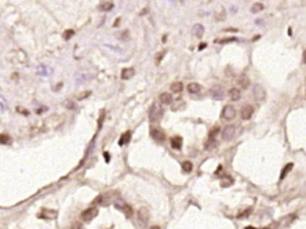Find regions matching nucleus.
<instances>
[{"label": "nucleus", "instance_id": "1", "mask_svg": "<svg viewBox=\"0 0 306 229\" xmlns=\"http://www.w3.org/2000/svg\"><path fill=\"white\" fill-rule=\"evenodd\" d=\"M163 116V106L160 102H155L151 108V112H149V119L152 123H157L159 120Z\"/></svg>", "mask_w": 306, "mask_h": 229}, {"label": "nucleus", "instance_id": "2", "mask_svg": "<svg viewBox=\"0 0 306 229\" xmlns=\"http://www.w3.org/2000/svg\"><path fill=\"white\" fill-rule=\"evenodd\" d=\"M210 95H211L212 100L222 101L225 98V90H224V87H222V86H219V84L214 86V87L210 90Z\"/></svg>", "mask_w": 306, "mask_h": 229}, {"label": "nucleus", "instance_id": "3", "mask_svg": "<svg viewBox=\"0 0 306 229\" xmlns=\"http://www.w3.org/2000/svg\"><path fill=\"white\" fill-rule=\"evenodd\" d=\"M98 208L97 207H88L87 210H84V211L81 213V219L84 222H90V221H92L95 217L98 215Z\"/></svg>", "mask_w": 306, "mask_h": 229}, {"label": "nucleus", "instance_id": "4", "mask_svg": "<svg viewBox=\"0 0 306 229\" xmlns=\"http://www.w3.org/2000/svg\"><path fill=\"white\" fill-rule=\"evenodd\" d=\"M253 97L255 98L257 101H263L266 98V91L265 88L262 87L261 84H254L253 86Z\"/></svg>", "mask_w": 306, "mask_h": 229}, {"label": "nucleus", "instance_id": "5", "mask_svg": "<svg viewBox=\"0 0 306 229\" xmlns=\"http://www.w3.org/2000/svg\"><path fill=\"white\" fill-rule=\"evenodd\" d=\"M234 116H236V109L232 105H226L222 109V119L224 120H232L234 119Z\"/></svg>", "mask_w": 306, "mask_h": 229}, {"label": "nucleus", "instance_id": "6", "mask_svg": "<svg viewBox=\"0 0 306 229\" xmlns=\"http://www.w3.org/2000/svg\"><path fill=\"white\" fill-rule=\"evenodd\" d=\"M114 207H116L117 210H120V211H123L124 214H126V217H131V215H132V208H131V206H130L128 203L117 202V203H114Z\"/></svg>", "mask_w": 306, "mask_h": 229}, {"label": "nucleus", "instance_id": "7", "mask_svg": "<svg viewBox=\"0 0 306 229\" xmlns=\"http://www.w3.org/2000/svg\"><path fill=\"white\" fill-rule=\"evenodd\" d=\"M54 72V69L49 65H39L36 68V73L39 76H43V77H47V76H51Z\"/></svg>", "mask_w": 306, "mask_h": 229}, {"label": "nucleus", "instance_id": "8", "mask_svg": "<svg viewBox=\"0 0 306 229\" xmlns=\"http://www.w3.org/2000/svg\"><path fill=\"white\" fill-rule=\"evenodd\" d=\"M234 131H236V126H233V124L226 126L225 130L222 131V138H224L225 141H229V139H232L234 137Z\"/></svg>", "mask_w": 306, "mask_h": 229}, {"label": "nucleus", "instance_id": "9", "mask_svg": "<svg viewBox=\"0 0 306 229\" xmlns=\"http://www.w3.org/2000/svg\"><path fill=\"white\" fill-rule=\"evenodd\" d=\"M91 79H92V75L86 73V72H79L75 75V80L77 84H83V83H86V82L91 80Z\"/></svg>", "mask_w": 306, "mask_h": 229}, {"label": "nucleus", "instance_id": "10", "mask_svg": "<svg viewBox=\"0 0 306 229\" xmlns=\"http://www.w3.org/2000/svg\"><path fill=\"white\" fill-rule=\"evenodd\" d=\"M253 113H254V108L251 106V105H244V106L241 108V110H240V116H241V119H243V120L251 119Z\"/></svg>", "mask_w": 306, "mask_h": 229}, {"label": "nucleus", "instance_id": "11", "mask_svg": "<svg viewBox=\"0 0 306 229\" xmlns=\"http://www.w3.org/2000/svg\"><path fill=\"white\" fill-rule=\"evenodd\" d=\"M151 135H152V138L155 139V141H157V142H163L165 139L164 131H161L160 129H152L151 130Z\"/></svg>", "mask_w": 306, "mask_h": 229}, {"label": "nucleus", "instance_id": "12", "mask_svg": "<svg viewBox=\"0 0 306 229\" xmlns=\"http://www.w3.org/2000/svg\"><path fill=\"white\" fill-rule=\"evenodd\" d=\"M138 218H139V221H141L142 225L148 224V221H149V211L146 208H139L138 210Z\"/></svg>", "mask_w": 306, "mask_h": 229}, {"label": "nucleus", "instance_id": "13", "mask_svg": "<svg viewBox=\"0 0 306 229\" xmlns=\"http://www.w3.org/2000/svg\"><path fill=\"white\" fill-rule=\"evenodd\" d=\"M192 33H193V36H196V37H203V35H204V26H203L202 24L193 25Z\"/></svg>", "mask_w": 306, "mask_h": 229}, {"label": "nucleus", "instance_id": "14", "mask_svg": "<svg viewBox=\"0 0 306 229\" xmlns=\"http://www.w3.org/2000/svg\"><path fill=\"white\" fill-rule=\"evenodd\" d=\"M160 104L161 105H170V104H173V95H171L170 93L160 94Z\"/></svg>", "mask_w": 306, "mask_h": 229}, {"label": "nucleus", "instance_id": "15", "mask_svg": "<svg viewBox=\"0 0 306 229\" xmlns=\"http://www.w3.org/2000/svg\"><path fill=\"white\" fill-rule=\"evenodd\" d=\"M237 84H239V87H241L244 90V88H248L250 87V79L247 77V76H240V77L237 79Z\"/></svg>", "mask_w": 306, "mask_h": 229}, {"label": "nucleus", "instance_id": "16", "mask_svg": "<svg viewBox=\"0 0 306 229\" xmlns=\"http://www.w3.org/2000/svg\"><path fill=\"white\" fill-rule=\"evenodd\" d=\"M171 146H173L174 149H177V151H181L182 149V138L181 137H174L173 139H171Z\"/></svg>", "mask_w": 306, "mask_h": 229}, {"label": "nucleus", "instance_id": "17", "mask_svg": "<svg viewBox=\"0 0 306 229\" xmlns=\"http://www.w3.org/2000/svg\"><path fill=\"white\" fill-rule=\"evenodd\" d=\"M229 97H230L232 101H239L241 97V93L239 88H230V91H229Z\"/></svg>", "mask_w": 306, "mask_h": 229}, {"label": "nucleus", "instance_id": "18", "mask_svg": "<svg viewBox=\"0 0 306 229\" xmlns=\"http://www.w3.org/2000/svg\"><path fill=\"white\" fill-rule=\"evenodd\" d=\"M134 76V69L132 68H126L122 71V79L123 80H128Z\"/></svg>", "mask_w": 306, "mask_h": 229}, {"label": "nucleus", "instance_id": "19", "mask_svg": "<svg viewBox=\"0 0 306 229\" xmlns=\"http://www.w3.org/2000/svg\"><path fill=\"white\" fill-rule=\"evenodd\" d=\"M171 91H173V93H181V91H182L183 90V84L182 83H181V82H175V83H173V84H171Z\"/></svg>", "mask_w": 306, "mask_h": 229}, {"label": "nucleus", "instance_id": "20", "mask_svg": "<svg viewBox=\"0 0 306 229\" xmlns=\"http://www.w3.org/2000/svg\"><path fill=\"white\" fill-rule=\"evenodd\" d=\"M188 91H189L190 94H197L200 91V86L197 83H189L188 84Z\"/></svg>", "mask_w": 306, "mask_h": 229}, {"label": "nucleus", "instance_id": "21", "mask_svg": "<svg viewBox=\"0 0 306 229\" xmlns=\"http://www.w3.org/2000/svg\"><path fill=\"white\" fill-rule=\"evenodd\" d=\"M291 168H292V163H288V164H287V166L281 170V174H280V180H284V177L290 173V170H291Z\"/></svg>", "mask_w": 306, "mask_h": 229}, {"label": "nucleus", "instance_id": "22", "mask_svg": "<svg viewBox=\"0 0 306 229\" xmlns=\"http://www.w3.org/2000/svg\"><path fill=\"white\" fill-rule=\"evenodd\" d=\"M130 135H131V133H130V131L124 133V134L122 135V138L119 139V145H124V144H127V142H128V139H130Z\"/></svg>", "mask_w": 306, "mask_h": 229}, {"label": "nucleus", "instance_id": "23", "mask_svg": "<svg viewBox=\"0 0 306 229\" xmlns=\"http://www.w3.org/2000/svg\"><path fill=\"white\" fill-rule=\"evenodd\" d=\"M262 10H263V4H261V3H255V4H253V7H251V12L253 14H257V12H259Z\"/></svg>", "mask_w": 306, "mask_h": 229}, {"label": "nucleus", "instance_id": "24", "mask_svg": "<svg viewBox=\"0 0 306 229\" xmlns=\"http://www.w3.org/2000/svg\"><path fill=\"white\" fill-rule=\"evenodd\" d=\"M98 8H100L101 11H109V10H112V8H113V4H112V3H108L106 2V3H102V4Z\"/></svg>", "mask_w": 306, "mask_h": 229}, {"label": "nucleus", "instance_id": "25", "mask_svg": "<svg viewBox=\"0 0 306 229\" xmlns=\"http://www.w3.org/2000/svg\"><path fill=\"white\" fill-rule=\"evenodd\" d=\"M192 168H193V166H192V163H190V161H183V163H182L183 173H190V171H192Z\"/></svg>", "mask_w": 306, "mask_h": 229}, {"label": "nucleus", "instance_id": "26", "mask_svg": "<svg viewBox=\"0 0 306 229\" xmlns=\"http://www.w3.org/2000/svg\"><path fill=\"white\" fill-rule=\"evenodd\" d=\"M7 109V101L3 95H0V112H4Z\"/></svg>", "mask_w": 306, "mask_h": 229}, {"label": "nucleus", "instance_id": "27", "mask_svg": "<svg viewBox=\"0 0 306 229\" xmlns=\"http://www.w3.org/2000/svg\"><path fill=\"white\" fill-rule=\"evenodd\" d=\"M73 35H75V30H73V29L65 30V32H63V39H65V40H69V39H71V37L73 36Z\"/></svg>", "mask_w": 306, "mask_h": 229}, {"label": "nucleus", "instance_id": "28", "mask_svg": "<svg viewBox=\"0 0 306 229\" xmlns=\"http://www.w3.org/2000/svg\"><path fill=\"white\" fill-rule=\"evenodd\" d=\"M10 142H11V139L8 135H6V134L0 135V144H10Z\"/></svg>", "mask_w": 306, "mask_h": 229}, {"label": "nucleus", "instance_id": "29", "mask_svg": "<svg viewBox=\"0 0 306 229\" xmlns=\"http://www.w3.org/2000/svg\"><path fill=\"white\" fill-rule=\"evenodd\" d=\"M119 39H122V40H124V42H127L128 40V32H123L122 35H119Z\"/></svg>", "mask_w": 306, "mask_h": 229}, {"label": "nucleus", "instance_id": "30", "mask_svg": "<svg viewBox=\"0 0 306 229\" xmlns=\"http://www.w3.org/2000/svg\"><path fill=\"white\" fill-rule=\"evenodd\" d=\"M234 40H236V37H230V39H225V40H215V43L224 44V43H229V42H234Z\"/></svg>", "mask_w": 306, "mask_h": 229}, {"label": "nucleus", "instance_id": "31", "mask_svg": "<svg viewBox=\"0 0 306 229\" xmlns=\"http://www.w3.org/2000/svg\"><path fill=\"white\" fill-rule=\"evenodd\" d=\"M71 229H83V225L80 224V222H76V224H73Z\"/></svg>", "mask_w": 306, "mask_h": 229}, {"label": "nucleus", "instance_id": "32", "mask_svg": "<svg viewBox=\"0 0 306 229\" xmlns=\"http://www.w3.org/2000/svg\"><path fill=\"white\" fill-rule=\"evenodd\" d=\"M105 46H106L108 49H110V50H113V51H116V53H122V50H119L117 47H114V46H110V44H105Z\"/></svg>", "mask_w": 306, "mask_h": 229}, {"label": "nucleus", "instance_id": "33", "mask_svg": "<svg viewBox=\"0 0 306 229\" xmlns=\"http://www.w3.org/2000/svg\"><path fill=\"white\" fill-rule=\"evenodd\" d=\"M251 211V210H247V211H244V213H240V214H239V218H244V217H247V215H248V213H250Z\"/></svg>", "mask_w": 306, "mask_h": 229}, {"label": "nucleus", "instance_id": "34", "mask_svg": "<svg viewBox=\"0 0 306 229\" xmlns=\"http://www.w3.org/2000/svg\"><path fill=\"white\" fill-rule=\"evenodd\" d=\"M104 157H105V161H108V163H109V160H110V155L108 153V152H105V153H104Z\"/></svg>", "mask_w": 306, "mask_h": 229}, {"label": "nucleus", "instance_id": "35", "mask_svg": "<svg viewBox=\"0 0 306 229\" xmlns=\"http://www.w3.org/2000/svg\"><path fill=\"white\" fill-rule=\"evenodd\" d=\"M302 62L306 63V50L304 51V55H302Z\"/></svg>", "mask_w": 306, "mask_h": 229}, {"label": "nucleus", "instance_id": "36", "mask_svg": "<svg viewBox=\"0 0 306 229\" xmlns=\"http://www.w3.org/2000/svg\"><path fill=\"white\" fill-rule=\"evenodd\" d=\"M119 24H120V18H117V20H116V21H114V24H113V26H114V28H116V26H117V25H119Z\"/></svg>", "mask_w": 306, "mask_h": 229}, {"label": "nucleus", "instance_id": "37", "mask_svg": "<svg viewBox=\"0 0 306 229\" xmlns=\"http://www.w3.org/2000/svg\"><path fill=\"white\" fill-rule=\"evenodd\" d=\"M149 229H160V228H159V227H157V225H153V227H151V228H149Z\"/></svg>", "mask_w": 306, "mask_h": 229}, {"label": "nucleus", "instance_id": "38", "mask_svg": "<svg viewBox=\"0 0 306 229\" xmlns=\"http://www.w3.org/2000/svg\"><path fill=\"white\" fill-rule=\"evenodd\" d=\"M204 47H206V44H204V43H203V44H200V49H199V50H204Z\"/></svg>", "mask_w": 306, "mask_h": 229}, {"label": "nucleus", "instance_id": "39", "mask_svg": "<svg viewBox=\"0 0 306 229\" xmlns=\"http://www.w3.org/2000/svg\"><path fill=\"white\" fill-rule=\"evenodd\" d=\"M236 10H237L236 7H232V8H230V11H232V12H236Z\"/></svg>", "mask_w": 306, "mask_h": 229}, {"label": "nucleus", "instance_id": "40", "mask_svg": "<svg viewBox=\"0 0 306 229\" xmlns=\"http://www.w3.org/2000/svg\"><path fill=\"white\" fill-rule=\"evenodd\" d=\"M245 229H255V228H251V227H247V228H245Z\"/></svg>", "mask_w": 306, "mask_h": 229}, {"label": "nucleus", "instance_id": "41", "mask_svg": "<svg viewBox=\"0 0 306 229\" xmlns=\"http://www.w3.org/2000/svg\"><path fill=\"white\" fill-rule=\"evenodd\" d=\"M170 2H171V3H175V0H170Z\"/></svg>", "mask_w": 306, "mask_h": 229}, {"label": "nucleus", "instance_id": "42", "mask_svg": "<svg viewBox=\"0 0 306 229\" xmlns=\"http://www.w3.org/2000/svg\"><path fill=\"white\" fill-rule=\"evenodd\" d=\"M247 2H248V0H247Z\"/></svg>", "mask_w": 306, "mask_h": 229}]
</instances>
